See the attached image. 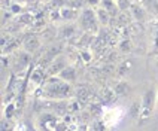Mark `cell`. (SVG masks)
Instances as JSON below:
<instances>
[{
    "label": "cell",
    "mask_w": 158,
    "mask_h": 131,
    "mask_svg": "<svg viewBox=\"0 0 158 131\" xmlns=\"http://www.w3.org/2000/svg\"><path fill=\"white\" fill-rule=\"evenodd\" d=\"M58 78L61 79V80H64V82H67V84H73L75 80H76V69L73 67V66H66L64 69L57 75Z\"/></svg>",
    "instance_id": "obj_5"
},
{
    "label": "cell",
    "mask_w": 158,
    "mask_h": 131,
    "mask_svg": "<svg viewBox=\"0 0 158 131\" xmlns=\"http://www.w3.org/2000/svg\"><path fill=\"white\" fill-rule=\"evenodd\" d=\"M155 106H157V91L155 89H146L143 92V96H142V101H140V113H139L140 119L145 121L152 113Z\"/></svg>",
    "instance_id": "obj_2"
},
{
    "label": "cell",
    "mask_w": 158,
    "mask_h": 131,
    "mask_svg": "<svg viewBox=\"0 0 158 131\" xmlns=\"http://www.w3.org/2000/svg\"><path fill=\"white\" fill-rule=\"evenodd\" d=\"M89 6H97L98 3H102V0H88Z\"/></svg>",
    "instance_id": "obj_13"
},
{
    "label": "cell",
    "mask_w": 158,
    "mask_h": 131,
    "mask_svg": "<svg viewBox=\"0 0 158 131\" xmlns=\"http://www.w3.org/2000/svg\"><path fill=\"white\" fill-rule=\"evenodd\" d=\"M116 3H118V0H102L100 5H102V8H105L112 15V14H115L118 10V5Z\"/></svg>",
    "instance_id": "obj_7"
},
{
    "label": "cell",
    "mask_w": 158,
    "mask_h": 131,
    "mask_svg": "<svg viewBox=\"0 0 158 131\" xmlns=\"http://www.w3.org/2000/svg\"><path fill=\"white\" fill-rule=\"evenodd\" d=\"M73 33H75V27L73 26H66L60 30V35L64 36V37H70V36H73Z\"/></svg>",
    "instance_id": "obj_10"
},
{
    "label": "cell",
    "mask_w": 158,
    "mask_h": 131,
    "mask_svg": "<svg viewBox=\"0 0 158 131\" xmlns=\"http://www.w3.org/2000/svg\"><path fill=\"white\" fill-rule=\"evenodd\" d=\"M96 14H97V19H98V23H100V24H107V23H109V19H110V14H109L105 8L98 9Z\"/></svg>",
    "instance_id": "obj_8"
},
{
    "label": "cell",
    "mask_w": 158,
    "mask_h": 131,
    "mask_svg": "<svg viewBox=\"0 0 158 131\" xmlns=\"http://www.w3.org/2000/svg\"><path fill=\"white\" fill-rule=\"evenodd\" d=\"M97 23H98V19H97V14H94V10H91V9L82 10V14L79 17V26L82 27L84 30L96 31Z\"/></svg>",
    "instance_id": "obj_3"
},
{
    "label": "cell",
    "mask_w": 158,
    "mask_h": 131,
    "mask_svg": "<svg viewBox=\"0 0 158 131\" xmlns=\"http://www.w3.org/2000/svg\"><path fill=\"white\" fill-rule=\"evenodd\" d=\"M66 66H69L67 61H66V57L58 55V57H55L54 61L49 64V67H48V75H49V76H57Z\"/></svg>",
    "instance_id": "obj_4"
},
{
    "label": "cell",
    "mask_w": 158,
    "mask_h": 131,
    "mask_svg": "<svg viewBox=\"0 0 158 131\" xmlns=\"http://www.w3.org/2000/svg\"><path fill=\"white\" fill-rule=\"evenodd\" d=\"M24 48H26V51H35L36 48H39V40L36 39V37H30L28 40H26V43H24Z\"/></svg>",
    "instance_id": "obj_9"
},
{
    "label": "cell",
    "mask_w": 158,
    "mask_h": 131,
    "mask_svg": "<svg viewBox=\"0 0 158 131\" xmlns=\"http://www.w3.org/2000/svg\"><path fill=\"white\" fill-rule=\"evenodd\" d=\"M93 131H105V124L102 121H96L93 125Z\"/></svg>",
    "instance_id": "obj_11"
},
{
    "label": "cell",
    "mask_w": 158,
    "mask_h": 131,
    "mask_svg": "<svg viewBox=\"0 0 158 131\" xmlns=\"http://www.w3.org/2000/svg\"><path fill=\"white\" fill-rule=\"evenodd\" d=\"M76 107H79V103H76V101H75V103H72L70 106H69V109H67V112H75V110H76Z\"/></svg>",
    "instance_id": "obj_12"
},
{
    "label": "cell",
    "mask_w": 158,
    "mask_h": 131,
    "mask_svg": "<svg viewBox=\"0 0 158 131\" xmlns=\"http://www.w3.org/2000/svg\"><path fill=\"white\" fill-rule=\"evenodd\" d=\"M128 91H130V85H128L127 82H118V84L114 87L115 96H118V97L127 96V94H128Z\"/></svg>",
    "instance_id": "obj_6"
},
{
    "label": "cell",
    "mask_w": 158,
    "mask_h": 131,
    "mask_svg": "<svg viewBox=\"0 0 158 131\" xmlns=\"http://www.w3.org/2000/svg\"><path fill=\"white\" fill-rule=\"evenodd\" d=\"M157 106H158V88H157Z\"/></svg>",
    "instance_id": "obj_14"
},
{
    "label": "cell",
    "mask_w": 158,
    "mask_h": 131,
    "mask_svg": "<svg viewBox=\"0 0 158 131\" xmlns=\"http://www.w3.org/2000/svg\"><path fill=\"white\" fill-rule=\"evenodd\" d=\"M69 91H70V84L61 80L58 76H49V79L46 80L44 87L45 96L49 98H57V100L67 97Z\"/></svg>",
    "instance_id": "obj_1"
}]
</instances>
